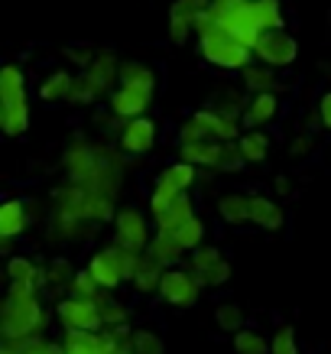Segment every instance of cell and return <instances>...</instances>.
<instances>
[{
  "label": "cell",
  "instance_id": "obj_1",
  "mask_svg": "<svg viewBox=\"0 0 331 354\" xmlns=\"http://www.w3.org/2000/svg\"><path fill=\"white\" fill-rule=\"evenodd\" d=\"M39 286L32 283H10L7 302H3V338L7 342H23V338H36V332H43L46 312L36 296Z\"/></svg>",
  "mask_w": 331,
  "mask_h": 354
},
{
  "label": "cell",
  "instance_id": "obj_2",
  "mask_svg": "<svg viewBox=\"0 0 331 354\" xmlns=\"http://www.w3.org/2000/svg\"><path fill=\"white\" fill-rule=\"evenodd\" d=\"M114 244L124 247V250H133V254L150 250V227H146V218L140 215L137 208H120L117 212V218H114Z\"/></svg>",
  "mask_w": 331,
  "mask_h": 354
},
{
  "label": "cell",
  "instance_id": "obj_3",
  "mask_svg": "<svg viewBox=\"0 0 331 354\" xmlns=\"http://www.w3.org/2000/svg\"><path fill=\"white\" fill-rule=\"evenodd\" d=\"M198 292H202V283L192 270H166L160 283V299H166L169 306H179V309H189L198 302Z\"/></svg>",
  "mask_w": 331,
  "mask_h": 354
},
{
  "label": "cell",
  "instance_id": "obj_4",
  "mask_svg": "<svg viewBox=\"0 0 331 354\" xmlns=\"http://www.w3.org/2000/svg\"><path fill=\"white\" fill-rule=\"evenodd\" d=\"M254 55L260 59V65H267V68H286V65L296 62V55H299V46L296 39L283 30H273V32H263V39L256 43Z\"/></svg>",
  "mask_w": 331,
  "mask_h": 354
},
{
  "label": "cell",
  "instance_id": "obj_5",
  "mask_svg": "<svg viewBox=\"0 0 331 354\" xmlns=\"http://www.w3.org/2000/svg\"><path fill=\"white\" fill-rule=\"evenodd\" d=\"M55 315L59 322L65 325V332H104V322H101V309L95 302H78V299H62L55 306Z\"/></svg>",
  "mask_w": 331,
  "mask_h": 354
},
{
  "label": "cell",
  "instance_id": "obj_6",
  "mask_svg": "<svg viewBox=\"0 0 331 354\" xmlns=\"http://www.w3.org/2000/svg\"><path fill=\"white\" fill-rule=\"evenodd\" d=\"M85 270L97 279L101 290H114V286H120V283H124V247L111 244V247H104V250H95Z\"/></svg>",
  "mask_w": 331,
  "mask_h": 354
},
{
  "label": "cell",
  "instance_id": "obj_7",
  "mask_svg": "<svg viewBox=\"0 0 331 354\" xmlns=\"http://www.w3.org/2000/svg\"><path fill=\"white\" fill-rule=\"evenodd\" d=\"M153 95L150 91H133V88H117L114 95H111V114L117 120H137L143 118V111L150 108Z\"/></svg>",
  "mask_w": 331,
  "mask_h": 354
},
{
  "label": "cell",
  "instance_id": "obj_8",
  "mask_svg": "<svg viewBox=\"0 0 331 354\" xmlns=\"http://www.w3.org/2000/svg\"><path fill=\"white\" fill-rule=\"evenodd\" d=\"M156 140V124L146 118H137V120H127L120 127V147L124 153H146Z\"/></svg>",
  "mask_w": 331,
  "mask_h": 354
},
{
  "label": "cell",
  "instance_id": "obj_9",
  "mask_svg": "<svg viewBox=\"0 0 331 354\" xmlns=\"http://www.w3.org/2000/svg\"><path fill=\"white\" fill-rule=\"evenodd\" d=\"M26 101V78L17 65H3L0 68V108H23Z\"/></svg>",
  "mask_w": 331,
  "mask_h": 354
},
{
  "label": "cell",
  "instance_id": "obj_10",
  "mask_svg": "<svg viewBox=\"0 0 331 354\" xmlns=\"http://www.w3.org/2000/svg\"><path fill=\"white\" fill-rule=\"evenodd\" d=\"M182 162L205 166V169H221L225 160V143H182Z\"/></svg>",
  "mask_w": 331,
  "mask_h": 354
},
{
  "label": "cell",
  "instance_id": "obj_11",
  "mask_svg": "<svg viewBox=\"0 0 331 354\" xmlns=\"http://www.w3.org/2000/svg\"><path fill=\"white\" fill-rule=\"evenodd\" d=\"M30 225V215H26V202L20 198H10V202L0 205V237L3 241H13L17 234H23Z\"/></svg>",
  "mask_w": 331,
  "mask_h": 354
},
{
  "label": "cell",
  "instance_id": "obj_12",
  "mask_svg": "<svg viewBox=\"0 0 331 354\" xmlns=\"http://www.w3.org/2000/svg\"><path fill=\"white\" fill-rule=\"evenodd\" d=\"M276 111H279V97L273 95V91L254 95L250 104H247V111H244V124L250 130H263V124H269V120L276 118Z\"/></svg>",
  "mask_w": 331,
  "mask_h": 354
},
{
  "label": "cell",
  "instance_id": "obj_13",
  "mask_svg": "<svg viewBox=\"0 0 331 354\" xmlns=\"http://www.w3.org/2000/svg\"><path fill=\"white\" fill-rule=\"evenodd\" d=\"M250 221L263 231H279L286 221V212L276 202H269L263 195H250Z\"/></svg>",
  "mask_w": 331,
  "mask_h": 354
},
{
  "label": "cell",
  "instance_id": "obj_14",
  "mask_svg": "<svg viewBox=\"0 0 331 354\" xmlns=\"http://www.w3.org/2000/svg\"><path fill=\"white\" fill-rule=\"evenodd\" d=\"M75 273H78V270L72 267V260L53 257V260H49V267H43V286H46V290H53V296H62V292H68V286H72Z\"/></svg>",
  "mask_w": 331,
  "mask_h": 354
},
{
  "label": "cell",
  "instance_id": "obj_15",
  "mask_svg": "<svg viewBox=\"0 0 331 354\" xmlns=\"http://www.w3.org/2000/svg\"><path fill=\"white\" fill-rule=\"evenodd\" d=\"M195 218V205H192V195L189 192H182L179 195V202L172 205L166 215L156 218V231H162V234H176L179 227H185L189 221Z\"/></svg>",
  "mask_w": 331,
  "mask_h": 354
},
{
  "label": "cell",
  "instance_id": "obj_16",
  "mask_svg": "<svg viewBox=\"0 0 331 354\" xmlns=\"http://www.w3.org/2000/svg\"><path fill=\"white\" fill-rule=\"evenodd\" d=\"M85 75L91 78V82H95V88L101 91V95H104L107 88L114 85V78H120V62H117V55L111 53V49H107V53H97L95 62H91V68H88Z\"/></svg>",
  "mask_w": 331,
  "mask_h": 354
},
{
  "label": "cell",
  "instance_id": "obj_17",
  "mask_svg": "<svg viewBox=\"0 0 331 354\" xmlns=\"http://www.w3.org/2000/svg\"><path fill=\"white\" fill-rule=\"evenodd\" d=\"M218 215H221L225 225H244V221H250V195H240V192L221 195Z\"/></svg>",
  "mask_w": 331,
  "mask_h": 354
},
{
  "label": "cell",
  "instance_id": "obj_18",
  "mask_svg": "<svg viewBox=\"0 0 331 354\" xmlns=\"http://www.w3.org/2000/svg\"><path fill=\"white\" fill-rule=\"evenodd\" d=\"M120 88H133V91H150L156 88V75L143 62H120Z\"/></svg>",
  "mask_w": 331,
  "mask_h": 354
},
{
  "label": "cell",
  "instance_id": "obj_19",
  "mask_svg": "<svg viewBox=\"0 0 331 354\" xmlns=\"http://www.w3.org/2000/svg\"><path fill=\"white\" fill-rule=\"evenodd\" d=\"M179 195H182V189H176V185L169 183V176L160 172V176H156V185H153V195H150V212L156 218L166 215L172 205L179 202Z\"/></svg>",
  "mask_w": 331,
  "mask_h": 354
},
{
  "label": "cell",
  "instance_id": "obj_20",
  "mask_svg": "<svg viewBox=\"0 0 331 354\" xmlns=\"http://www.w3.org/2000/svg\"><path fill=\"white\" fill-rule=\"evenodd\" d=\"M72 85H75V75H68L65 68H55L53 75H46L43 88H39V97L43 101H68Z\"/></svg>",
  "mask_w": 331,
  "mask_h": 354
},
{
  "label": "cell",
  "instance_id": "obj_21",
  "mask_svg": "<svg viewBox=\"0 0 331 354\" xmlns=\"http://www.w3.org/2000/svg\"><path fill=\"white\" fill-rule=\"evenodd\" d=\"M182 254H185V250L176 244V237H172V234H162V231H156L150 250H146V257H153L156 263H162V267H169V263L182 260Z\"/></svg>",
  "mask_w": 331,
  "mask_h": 354
},
{
  "label": "cell",
  "instance_id": "obj_22",
  "mask_svg": "<svg viewBox=\"0 0 331 354\" xmlns=\"http://www.w3.org/2000/svg\"><path fill=\"white\" fill-rule=\"evenodd\" d=\"M162 263H156L153 257L143 260V267L137 270V277H133V290L143 292V296H150V292H160V283H162Z\"/></svg>",
  "mask_w": 331,
  "mask_h": 354
},
{
  "label": "cell",
  "instance_id": "obj_23",
  "mask_svg": "<svg viewBox=\"0 0 331 354\" xmlns=\"http://www.w3.org/2000/svg\"><path fill=\"white\" fill-rule=\"evenodd\" d=\"M7 277H10V283H32V286H43V267H36L30 257L7 260Z\"/></svg>",
  "mask_w": 331,
  "mask_h": 354
},
{
  "label": "cell",
  "instance_id": "obj_24",
  "mask_svg": "<svg viewBox=\"0 0 331 354\" xmlns=\"http://www.w3.org/2000/svg\"><path fill=\"white\" fill-rule=\"evenodd\" d=\"M237 147H240V153H244L247 162H263L269 156V137L263 133V130H247Z\"/></svg>",
  "mask_w": 331,
  "mask_h": 354
},
{
  "label": "cell",
  "instance_id": "obj_25",
  "mask_svg": "<svg viewBox=\"0 0 331 354\" xmlns=\"http://www.w3.org/2000/svg\"><path fill=\"white\" fill-rule=\"evenodd\" d=\"M95 306L101 309V322H104V328H117V325H127L130 322V309L124 306V302L111 299V292H101Z\"/></svg>",
  "mask_w": 331,
  "mask_h": 354
},
{
  "label": "cell",
  "instance_id": "obj_26",
  "mask_svg": "<svg viewBox=\"0 0 331 354\" xmlns=\"http://www.w3.org/2000/svg\"><path fill=\"white\" fill-rule=\"evenodd\" d=\"M101 286H97V279L88 273V270H78L75 279H72V286H68V299H78V302H97L101 296Z\"/></svg>",
  "mask_w": 331,
  "mask_h": 354
},
{
  "label": "cell",
  "instance_id": "obj_27",
  "mask_svg": "<svg viewBox=\"0 0 331 354\" xmlns=\"http://www.w3.org/2000/svg\"><path fill=\"white\" fill-rule=\"evenodd\" d=\"M214 325L221 328V332H244V309L237 306V302H221L218 309H214Z\"/></svg>",
  "mask_w": 331,
  "mask_h": 354
},
{
  "label": "cell",
  "instance_id": "obj_28",
  "mask_svg": "<svg viewBox=\"0 0 331 354\" xmlns=\"http://www.w3.org/2000/svg\"><path fill=\"white\" fill-rule=\"evenodd\" d=\"M0 127L7 137H20L30 127V104L23 108H0Z\"/></svg>",
  "mask_w": 331,
  "mask_h": 354
},
{
  "label": "cell",
  "instance_id": "obj_29",
  "mask_svg": "<svg viewBox=\"0 0 331 354\" xmlns=\"http://www.w3.org/2000/svg\"><path fill=\"white\" fill-rule=\"evenodd\" d=\"M240 75H244V88L250 95H267L269 88L276 85V78H273V72H269L267 65H260V68H256V65H247Z\"/></svg>",
  "mask_w": 331,
  "mask_h": 354
},
{
  "label": "cell",
  "instance_id": "obj_30",
  "mask_svg": "<svg viewBox=\"0 0 331 354\" xmlns=\"http://www.w3.org/2000/svg\"><path fill=\"white\" fill-rule=\"evenodd\" d=\"M234 354H269V342L260 332L244 328L234 335Z\"/></svg>",
  "mask_w": 331,
  "mask_h": 354
},
{
  "label": "cell",
  "instance_id": "obj_31",
  "mask_svg": "<svg viewBox=\"0 0 331 354\" xmlns=\"http://www.w3.org/2000/svg\"><path fill=\"white\" fill-rule=\"evenodd\" d=\"M221 260H225V257H221V250H218V247H214V244H202L198 250H192V273H195V277H205V273H208L211 267H218Z\"/></svg>",
  "mask_w": 331,
  "mask_h": 354
},
{
  "label": "cell",
  "instance_id": "obj_32",
  "mask_svg": "<svg viewBox=\"0 0 331 354\" xmlns=\"http://www.w3.org/2000/svg\"><path fill=\"white\" fill-rule=\"evenodd\" d=\"M172 237H176V244H179L182 250H198V247L205 244V225L198 221V218H192L189 225L179 227Z\"/></svg>",
  "mask_w": 331,
  "mask_h": 354
},
{
  "label": "cell",
  "instance_id": "obj_33",
  "mask_svg": "<svg viewBox=\"0 0 331 354\" xmlns=\"http://www.w3.org/2000/svg\"><path fill=\"white\" fill-rule=\"evenodd\" d=\"M269 354H299L296 328H292V325H279L276 328V335L269 338Z\"/></svg>",
  "mask_w": 331,
  "mask_h": 354
},
{
  "label": "cell",
  "instance_id": "obj_34",
  "mask_svg": "<svg viewBox=\"0 0 331 354\" xmlns=\"http://www.w3.org/2000/svg\"><path fill=\"white\" fill-rule=\"evenodd\" d=\"M166 176H169V183L176 185V189H182V192H185V189H189V185L195 183V176H198V169H195L192 162H172L169 169H166Z\"/></svg>",
  "mask_w": 331,
  "mask_h": 354
},
{
  "label": "cell",
  "instance_id": "obj_35",
  "mask_svg": "<svg viewBox=\"0 0 331 354\" xmlns=\"http://www.w3.org/2000/svg\"><path fill=\"white\" fill-rule=\"evenodd\" d=\"M195 30V23L185 17V13H179V10H169V39L176 46H182L185 39H189V32Z\"/></svg>",
  "mask_w": 331,
  "mask_h": 354
},
{
  "label": "cell",
  "instance_id": "obj_36",
  "mask_svg": "<svg viewBox=\"0 0 331 354\" xmlns=\"http://www.w3.org/2000/svg\"><path fill=\"white\" fill-rule=\"evenodd\" d=\"M101 97V91L95 88V82L82 72V75L75 78V85H72V95H68V101H78V104H91V101H97Z\"/></svg>",
  "mask_w": 331,
  "mask_h": 354
},
{
  "label": "cell",
  "instance_id": "obj_37",
  "mask_svg": "<svg viewBox=\"0 0 331 354\" xmlns=\"http://www.w3.org/2000/svg\"><path fill=\"white\" fill-rule=\"evenodd\" d=\"M133 351L137 354H162V338L156 332H143V328H140V332H133Z\"/></svg>",
  "mask_w": 331,
  "mask_h": 354
},
{
  "label": "cell",
  "instance_id": "obj_38",
  "mask_svg": "<svg viewBox=\"0 0 331 354\" xmlns=\"http://www.w3.org/2000/svg\"><path fill=\"white\" fill-rule=\"evenodd\" d=\"M227 279H231V263L227 260H221L218 267H211L205 277H198V283H202V290L205 286H225Z\"/></svg>",
  "mask_w": 331,
  "mask_h": 354
},
{
  "label": "cell",
  "instance_id": "obj_39",
  "mask_svg": "<svg viewBox=\"0 0 331 354\" xmlns=\"http://www.w3.org/2000/svg\"><path fill=\"white\" fill-rule=\"evenodd\" d=\"M319 114H321V124L331 130V91L325 97H321V104H319Z\"/></svg>",
  "mask_w": 331,
  "mask_h": 354
},
{
  "label": "cell",
  "instance_id": "obj_40",
  "mask_svg": "<svg viewBox=\"0 0 331 354\" xmlns=\"http://www.w3.org/2000/svg\"><path fill=\"white\" fill-rule=\"evenodd\" d=\"M273 185H276L279 195H292V183H289L286 176H276V179H273Z\"/></svg>",
  "mask_w": 331,
  "mask_h": 354
},
{
  "label": "cell",
  "instance_id": "obj_41",
  "mask_svg": "<svg viewBox=\"0 0 331 354\" xmlns=\"http://www.w3.org/2000/svg\"><path fill=\"white\" fill-rule=\"evenodd\" d=\"M309 150H312V137H305V133H302V137L292 143V153H309Z\"/></svg>",
  "mask_w": 331,
  "mask_h": 354
},
{
  "label": "cell",
  "instance_id": "obj_42",
  "mask_svg": "<svg viewBox=\"0 0 331 354\" xmlns=\"http://www.w3.org/2000/svg\"><path fill=\"white\" fill-rule=\"evenodd\" d=\"M0 250H3V254H7V260L13 257V241H0Z\"/></svg>",
  "mask_w": 331,
  "mask_h": 354
}]
</instances>
